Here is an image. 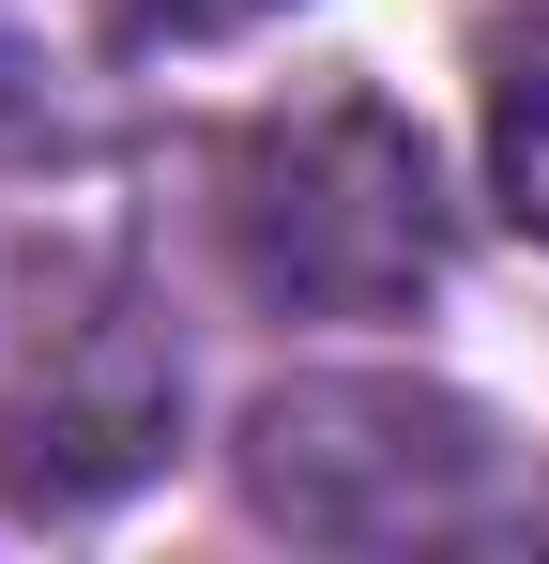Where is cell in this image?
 Segmentation results:
<instances>
[{
	"label": "cell",
	"mask_w": 549,
	"mask_h": 564,
	"mask_svg": "<svg viewBox=\"0 0 549 564\" xmlns=\"http://www.w3.org/2000/svg\"><path fill=\"white\" fill-rule=\"evenodd\" d=\"M214 245L274 321H397L443 290V169L381 93H290L214 153Z\"/></svg>",
	"instance_id": "obj_1"
},
{
	"label": "cell",
	"mask_w": 549,
	"mask_h": 564,
	"mask_svg": "<svg viewBox=\"0 0 549 564\" xmlns=\"http://www.w3.org/2000/svg\"><path fill=\"white\" fill-rule=\"evenodd\" d=\"M245 503H260L290 550H458V534H504L519 519V458L504 427L443 397L412 367H305L245 397Z\"/></svg>",
	"instance_id": "obj_2"
},
{
	"label": "cell",
	"mask_w": 549,
	"mask_h": 564,
	"mask_svg": "<svg viewBox=\"0 0 549 564\" xmlns=\"http://www.w3.org/2000/svg\"><path fill=\"white\" fill-rule=\"evenodd\" d=\"M183 351L92 245H0V488L15 503H107L169 458Z\"/></svg>",
	"instance_id": "obj_3"
},
{
	"label": "cell",
	"mask_w": 549,
	"mask_h": 564,
	"mask_svg": "<svg viewBox=\"0 0 549 564\" xmlns=\"http://www.w3.org/2000/svg\"><path fill=\"white\" fill-rule=\"evenodd\" d=\"M153 46H169L153 0H0V169L15 184L107 169L153 122Z\"/></svg>",
	"instance_id": "obj_4"
},
{
	"label": "cell",
	"mask_w": 549,
	"mask_h": 564,
	"mask_svg": "<svg viewBox=\"0 0 549 564\" xmlns=\"http://www.w3.org/2000/svg\"><path fill=\"white\" fill-rule=\"evenodd\" d=\"M488 198L549 245V0L488 15Z\"/></svg>",
	"instance_id": "obj_5"
},
{
	"label": "cell",
	"mask_w": 549,
	"mask_h": 564,
	"mask_svg": "<svg viewBox=\"0 0 549 564\" xmlns=\"http://www.w3.org/2000/svg\"><path fill=\"white\" fill-rule=\"evenodd\" d=\"M169 31H260V15H290V0H153Z\"/></svg>",
	"instance_id": "obj_6"
}]
</instances>
